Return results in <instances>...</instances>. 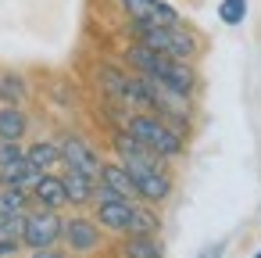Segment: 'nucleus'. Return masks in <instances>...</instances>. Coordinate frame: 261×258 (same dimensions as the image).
<instances>
[{"instance_id": "1", "label": "nucleus", "mask_w": 261, "mask_h": 258, "mask_svg": "<svg viewBox=\"0 0 261 258\" xmlns=\"http://www.w3.org/2000/svg\"><path fill=\"white\" fill-rule=\"evenodd\" d=\"M122 65H125L129 72H136V76H147V79H154V83H161V86L182 93V97H193L197 86H200V72H197L193 61L165 58V54H158V51H150V47H143V43H136V40L122 51Z\"/></svg>"}, {"instance_id": "2", "label": "nucleus", "mask_w": 261, "mask_h": 258, "mask_svg": "<svg viewBox=\"0 0 261 258\" xmlns=\"http://www.w3.org/2000/svg\"><path fill=\"white\" fill-rule=\"evenodd\" d=\"M122 129H125L129 136H136L147 151H154V154L165 158V161H175V158H182V151H186V136H182L179 129H172V126H168L161 115H154V111H125Z\"/></svg>"}, {"instance_id": "3", "label": "nucleus", "mask_w": 261, "mask_h": 258, "mask_svg": "<svg viewBox=\"0 0 261 258\" xmlns=\"http://www.w3.org/2000/svg\"><path fill=\"white\" fill-rule=\"evenodd\" d=\"M129 36H133L136 43H143V47L165 54V58H175V61H193V65H197V58H200V36H197L186 22H182V26H150V29L129 26Z\"/></svg>"}, {"instance_id": "4", "label": "nucleus", "mask_w": 261, "mask_h": 258, "mask_svg": "<svg viewBox=\"0 0 261 258\" xmlns=\"http://www.w3.org/2000/svg\"><path fill=\"white\" fill-rule=\"evenodd\" d=\"M118 161V158H115ZM125 172L133 176V186H136V201H147V204H165L175 190V179L168 172V161H122Z\"/></svg>"}, {"instance_id": "5", "label": "nucleus", "mask_w": 261, "mask_h": 258, "mask_svg": "<svg viewBox=\"0 0 261 258\" xmlns=\"http://www.w3.org/2000/svg\"><path fill=\"white\" fill-rule=\"evenodd\" d=\"M61 229H65V215L61 212L29 204L25 215H22V247L25 251L54 247V244H61Z\"/></svg>"}, {"instance_id": "6", "label": "nucleus", "mask_w": 261, "mask_h": 258, "mask_svg": "<svg viewBox=\"0 0 261 258\" xmlns=\"http://www.w3.org/2000/svg\"><path fill=\"white\" fill-rule=\"evenodd\" d=\"M61 247L72 258H90L104 247V229L93 222V215H65V229H61Z\"/></svg>"}, {"instance_id": "7", "label": "nucleus", "mask_w": 261, "mask_h": 258, "mask_svg": "<svg viewBox=\"0 0 261 258\" xmlns=\"http://www.w3.org/2000/svg\"><path fill=\"white\" fill-rule=\"evenodd\" d=\"M58 151H61V165L65 169H75V172H86V176H97V169H100V151L83 136V133H61V140H58Z\"/></svg>"}, {"instance_id": "8", "label": "nucleus", "mask_w": 261, "mask_h": 258, "mask_svg": "<svg viewBox=\"0 0 261 258\" xmlns=\"http://www.w3.org/2000/svg\"><path fill=\"white\" fill-rule=\"evenodd\" d=\"M100 197H125V201H136L133 176H129L125 165L115 161V158H104L100 169H97V197H93V201H100Z\"/></svg>"}, {"instance_id": "9", "label": "nucleus", "mask_w": 261, "mask_h": 258, "mask_svg": "<svg viewBox=\"0 0 261 258\" xmlns=\"http://www.w3.org/2000/svg\"><path fill=\"white\" fill-rule=\"evenodd\" d=\"M133 204H136V201H125V197H100V201H93V204H90V208H93L90 215H93V222H97L104 233L122 237V233L129 229Z\"/></svg>"}, {"instance_id": "10", "label": "nucleus", "mask_w": 261, "mask_h": 258, "mask_svg": "<svg viewBox=\"0 0 261 258\" xmlns=\"http://www.w3.org/2000/svg\"><path fill=\"white\" fill-rule=\"evenodd\" d=\"M61 183H65V201H68V208L83 212V208L93 204V197H97V176L65 169V172H61Z\"/></svg>"}, {"instance_id": "11", "label": "nucleus", "mask_w": 261, "mask_h": 258, "mask_svg": "<svg viewBox=\"0 0 261 258\" xmlns=\"http://www.w3.org/2000/svg\"><path fill=\"white\" fill-rule=\"evenodd\" d=\"M29 201H33V204H40V208H54V212L68 208L61 172H43V176H40V179L29 186Z\"/></svg>"}, {"instance_id": "12", "label": "nucleus", "mask_w": 261, "mask_h": 258, "mask_svg": "<svg viewBox=\"0 0 261 258\" xmlns=\"http://www.w3.org/2000/svg\"><path fill=\"white\" fill-rule=\"evenodd\" d=\"M118 258H165L161 233H122Z\"/></svg>"}, {"instance_id": "13", "label": "nucleus", "mask_w": 261, "mask_h": 258, "mask_svg": "<svg viewBox=\"0 0 261 258\" xmlns=\"http://www.w3.org/2000/svg\"><path fill=\"white\" fill-rule=\"evenodd\" d=\"M33 122L25 115V108H11V104H0V140H11V144H22L29 136Z\"/></svg>"}, {"instance_id": "14", "label": "nucleus", "mask_w": 261, "mask_h": 258, "mask_svg": "<svg viewBox=\"0 0 261 258\" xmlns=\"http://www.w3.org/2000/svg\"><path fill=\"white\" fill-rule=\"evenodd\" d=\"M43 172L22 154V158H15L11 165H0V183H4V186H18V190H29L36 179H40Z\"/></svg>"}, {"instance_id": "15", "label": "nucleus", "mask_w": 261, "mask_h": 258, "mask_svg": "<svg viewBox=\"0 0 261 258\" xmlns=\"http://www.w3.org/2000/svg\"><path fill=\"white\" fill-rule=\"evenodd\" d=\"M29 101V79L22 72H0V104L25 108Z\"/></svg>"}, {"instance_id": "16", "label": "nucleus", "mask_w": 261, "mask_h": 258, "mask_svg": "<svg viewBox=\"0 0 261 258\" xmlns=\"http://www.w3.org/2000/svg\"><path fill=\"white\" fill-rule=\"evenodd\" d=\"M25 158L40 169V172H54L61 165V151H58V140H33L25 147Z\"/></svg>"}, {"instance_id": "17", "label": "nucleus", "mask_w": 261, "mask_h": 258, "mask_svg": "<svg viewBox=\"0 0 261 258\" xmlns=\"http://www.w3.org/2000/svg\"><path fill=\"white\" fill-rule=\"evenodd\" d=\"M125 233H161V215H158V204L136 201V204H133V219H129V229H125Z\"/></svg>"}, {"instance_id": "18", "label": "nucleus", "mask_w": 261, "mask_h": 258, "mask_svg": "<svg viewBox=\"0 0 261 258\" xmlns=\"http://www.w3.org/2000/svg\"><path fill=\"white\" fill-rule=\"evenodd\" d=\"M29 204H33L29 201V190H18V186H4V183H0V215H18Z\"/></svg>"}, {"instance_id": "19", "label": "nucleus", "mask_w": 261, "mask_h": 258, "mask_svg": "<svg viewBox=\"0 0 261 258\" xmlns=\"http://www.w3.org/2000/svg\"><path fill=\"white\" fill-rule=\"evenodd\" d=\"M118 8H122L125 22H147L150 11L158 8V0H118Z\"/></svg>"}, {"instance_id": "20", "label": "nucleus", "mask_w": 261, "mask_h": 258, "mask_svg": "<svg viewBox=\"0 0 261 258\" xmlns=\"http://www.w3.org/2000/svg\"><path fill=\"white\" fill-rule=\"evenodd\" d=\"M218 18H222V26H243L247 0H222V4H218Z\"/></svg>"}, {"instance_id": "21", "label": "nucleus", "mask_w": 261, "mask_h": 258, "mask_svg": "<svg viewBox=\"0 0 261 258\" xmlns=\"http://www.w3.org/2000/svg\"><path fill=\"white\" fill-rule=\"evenodd\" d=\"M22 215H25V212H18V215H0V240H18V244H22Z\"/></svg>"}, {"instance_id": "22", "label": "nucleus", "mask_w": 261, "mask_h": 258, "mask_svg": "<svg viewBox=\"0 0 261 258\" xmlns=\"http://www.w3.org/2000/svg\"><path fill=\"white\" fill-rule=\"evenodd\" d=\"M25 147L22 144H11V140H0V165H11L15 158H22Z\"/></svg>"}, {"instance_id": "23", "label": "nucleus", "mask_w": 261, "mask_h": 258, "mask_svg": "<svg viewBox=\"0 0 261 258\" xmlns=\"http://www.w3.org/2000/svg\"><path fill=\"white\" fill-rule=\"evenodd\" d=\"M29 258H72L61 244H54V247H36V251H29Z\"/></svg>"}, {"instance_id": "24", "label": "nucleus", "mask_w": 261, "mask_h": 258, "mask_svg": "<svg viewBox=\"0 0 261 258\" xmlns=\"http://www.w3.org/2000/svg\"><path fill=\"white\" fill-rule=\"evenodd\" d=\"M18 251H25L18 240H0V258H15Z\"/></svg>"}, {"instance_id": "25", "label": "nucleus", "mask_w": 261, "mask_h": 258, "mask_svg": "<svg viewBox=\"0 0 261 258\" xmlns=\"http://www.w3.org/2000/svg\"><path fill=\"white\" fill-rule=\"evenodd\" d=\"M222 251H225V244H211V247H204L197 258H222Z\"/></svg>"}, {"instance_id": "26", "label": "nucleus", "mask_w": 261, "mask_h": 258, "mask_svg": "<svg viewBox=\"0 0 261 258\" xmlns=\"http://www.w3.org/2000/svg\"><path fill=\"white\" fill-rule=\"evenodd\" d=\"M254 258H261V251H254Z\"/></svg>"}]
</instances>
